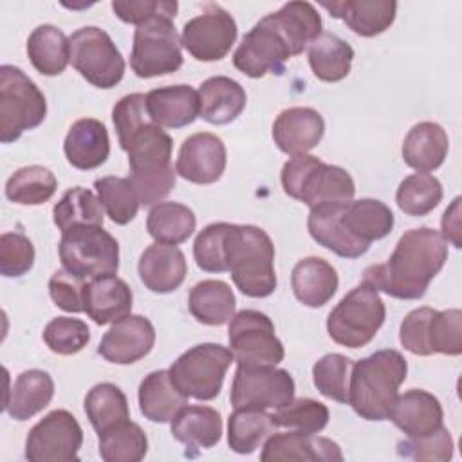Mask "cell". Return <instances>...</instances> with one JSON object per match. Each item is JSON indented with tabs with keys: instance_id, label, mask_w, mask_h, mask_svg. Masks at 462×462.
Returning a JSON list of instances; mask_svg holds the SVG:
<instances>
[{
	"instance_id": "cell-3",
	"label": "cell",
	"mask_w": 462,
	"mask_h": 462,
	"mask_svg": "<svg viewBox=\"0 0 462 462\" xmlns=\"http://www.w3.org/2000/svg\"><path fill=\"white\" fill-rule=\"evenodd\" d=\"M128 153L130 182L143 206H153L166 199L175 188L171 166V137L153 121L141 126L121 146Z\"/></svg>"
},
{
	"instance_id": "cell-38",
	"label": "cell",
	"mask_w": 462,
	"mask_h": 462,
	"mask_svg": "<svg viewBox=\"0 0 462 462\" xmlns=\"http://www.w3.org/2000/svg\"><path fill=\"white\" fill-rule=\"evenodd\" d=\"M354 49L332 32H321L309 43V65L312 74L327 83H336L350 74Z\"/></svg>"
},
{
	"instance_id": "cell-4",
	"label": "cell",
	"mask_w": 462,
	"mask_h": 462,
	"mask_svg": "<svg viewBox=\"0 0 462 462\" xmlns=\"http://www.w3.org/2000/svg\"><path fill=\"white\" fill-rule=\"evenodd\" d=\"M226 265L236 289L249 298H267L278 285L274 245L271 236L258 226L229 224Z\"/></svg>"
},
{
	"instance_id": "cell-53",
	"label": "cell",
	"mask_w": 462,
	"mask_h": 462,
	"mask_svg": "<svg viewBox=\"0 0 462 462\" xmlns=\"http://www.w3.org/2000/svg\"><path fill=\"white\" fill-rule=\"evenodd\" d=\"M112 121L117 132L119 144L123 146L132 134H135L141 126L152 121L146 110V96L141 92L123 96L112 108Z\"/></svg>"
},
{
	"instance_id": "cell-8",
	"label": "cell",
	"mask_w": 462,
	"mask_h": 462,
	"mask_svg": "<svg viewBox=\"0 0 462 462\" xmlns=\"http://www.w3.org/2000/svg\"><path fill=\"white\" fill-rule=\"evenodd\" d=\"M47 101L36 83L18 67H0V141L14 143L43 123Z\"/></svg>"
},
{
	"instance_id": "cell-1",
	"label": "cell",
	"mask_w": 462,
	"mask_h": 462,
	"mask_svg": "<svg viewBox=\"0 0 462 462\" xmlns=\"http://www.w3.org/2000/svg\"><path fill=\"white\" fill-rule=\"evenodd\" d=\"M448 260V244L433 227L406 231L388 262L365 269L363 283L399 300H419Z\"/></svg>"
},
{
	"instance_id": "cell-50",
	"label": "cell",
	"mask_w": 462,
	"mask_h": 462,
	"mask_svg": "<svg viewBox=\"0 0 462 462\" xmlns=\"http://www.w3.org/2000/svg\"><path fill=\"white\" fill-rule=\"evenodd\" d=\"M229 222H213L195 238L193 258L199 269L206 273H226V236Z\"/></svg>"
},
{
	"instance_id": "cell-26",
	"label": "cell",
	"mask_w": 462,
	"mask_h": 462,
	"mask_svg": "<svg viewBox=\"0 0 462 462\" xmlns=\"http://www.w3.org/2000/svg\"><path fill=\"white\" fill-rule=\"evenodd\" d=\"M134 294L116 274L88 280L85 285V312L96 325H108L132 312Z\"/></svg>"
},
{
	"instance_id": "cell-35",
	"label": "cell",
	"mask_w": 462,
	"mask_h": 462,
	"mask_svg": "<svg viewBox=\"0 0 462 462\" xmlns=\"http://www.w3.org/2000/svg\"><path fill=\"white\" fill-rule=\"evenodd\" d=\"M235 294L233 289L222 280H202L189 291L188 307L191 316L209 327H220L231 321L235 316Z\"/></svg>"
},
{
	"instance_id": "cell-41",
	"label": "cell",
	"mask_w": 462,
	"mask_h": 462,
	"mask_svg": "<svg viewBox=\"0 0 462 462\" xmlns=\"http://www.w3.org/2000/svg\"><path fill=\"white\" fill-rule=\"evenodd\" d=\"M99 457L105 462H139L148 451V439L143 428L130 419L97 433Z\"/></svg>"
},
{
	"instance_id": "cell-49",
	"label": "cell",
	"mask_w": 462,
	"mask_h": 462,
	"mask_svg": "<svg viewBox=\"0 0 462 462\" xmlns=\"http://www.w3.org/2000/svg\"><path fill=\"white\" fill-rule=\"evenodd\" d=\"M42 337L54 354L72 356L87 346L90 341V330L87 323L78 318L58 316L45 325Z\"/></svg>"
},
{
	"instance_id": "cell-23",
	"label": "cell",
	"mask_w": 462,
	"mask_h": 462,
	"mask_svg": "<svg viewBox=\"0 0 462 462\" xmlns=\"http://www.w3.org/2000/svg\"><path fill=\"white\" fill-rule=\"evenodd\" d=\"M137 271L148 291L168 294L182 285L188 274V263L177 245L155 242L141 253Z\"/></svg>"
},
{
	"instance_id": "cell-39",
	"label": "cell",
	"mask_w": 462,
	"mask_h": 462,
	"mask_svg": "<svg viewBox=\"0 0 462 462\" xmlns=\"http://www.w3.org/2000/svg\"><path fill=\"white\" fill-rule=\"evenodd\" d=\"M195 227V213L180 202H157L148 211L146 231L159 244L179 245L193 235Z\"/></svg>"
},
{
	"instance_id": "cell-57",
	"label": "cell",
	"mask_w": 462,
	"mask_h": 462,
	"mask_svg": "<svg viewBox=\"0 0 462 462\" xmlns=\"http://www.w3.org/2000/svg\"><path fill=\"white\" fill-rule=\"evenodd\" d=\"M440 226H442V238L449 244H453L457 249H460L462 245V231H460V197H457L451 206L444 211L442 215V220H440Z\"/></svg>"
},
{
	"instance_id": "cell-10",
	"label": "cell",
	"mask_w": 462,
	"mask_h": 462,
	"mask_svg": "<svg viewBox=\"0 0 462 462\" xmlns=\"http://www.w3.org/2000/svg\"><path fill=\"white\" fill-rule=\"evenodd\" d=\"M233 352L218 343H200L182 352L168 368L171 383L188 399L211 401L224 384V377L231 363Z\"/></svg>"
},
{
	"instance_id": "cell-31",
	"label": "cell",
	"mask_w": 462,
	"mask_h": 462,
	"mask_svg": "<svg viewBox=\"0 0 462 462\" xmlns=\"http://www.w3.org/2000/svg\"><path fill=\"white\" fill-rule=\"evenodd\" d=\"M54 397V381L45 370H25L22 372L14 386L7 390L4 410L14 420H27L40 413Z\"/></svg>"
},
{
	"instance_id": "cell-30",
	"label": "cell",
	"mask_w": 462,
	"mask_h": 462,
	"mask_svg": "<svg viewBox=\"0 0 462 462\" xmlns=\"http://www.w3.org/2000/svg\"><path fill=\"white\" fill-rule=\"evenodd\" d=\"M449 150L446 130L433 121H422L410 128L402 141V161L417 171H433L442 166Z\"/></svg>"
},
{
	"instance_id": "cell-51",
	"label": "cell",
	"mask_w": 462,
	"mask_h": 462,
	"mask_svg": "<svg viewBox=\"0 0 462 462\" xmlns=\"http://www.w3.org/2000/svg\"><path fill=\"white\" fill-rule=\"evenodd\" d=\"M34 265V245L20 231H5L0 236V273L5 278L27 274Z\"/></svg>"
},
{
	"instance_id": "cell-12",
	"label": "cell",
	"mask_w": 462,
	"mask_h": 462,
	"mask_svg": "<svg viewBox=\"0 0 462 462\" xmlns=\"http://www.w3.org/2000/svg\"><path fill=\"white\" fill-rule=\"evenodd\" d=\"M72 67L94 87L112 88L125 76V60L108 36L99 27L87 25L69 36Z\"/></svg>"
},
{
	"instance_id": "cell-55",
	"label": "cell",
	"mask_w": 462,
	"mask_h": 462,
	"mask_svg": "<svg viewBox=\"0 0 462 462\" xmlns=\"http://www.w3.org/2000/svg\"><path fill=\"white\" fill-rule=\"evenodd\" d=\"M179 4L175 0H114L112 11L125 23L141 25L155 16L175 18Z\"/></svg>"
},
{
	"instance_id": "cell-22",
	"label": "cell",
	"mask_w": 462,
	"mask_h": 462,
	"mask_svg": "<svg viewBox=\"0 0 462 462\" xmlns=\"http://www.w3.org/2000/svg\"><path fill=\"white\" fill-rule=\"evenodd\" d=\"M346 202H325L310 208L307 229L314 242L341 258H359L368 251V244L354 238L341 222Z\"/></svg>"
},
{
	"instance_id": "cell-9",
	"label": "cell",
	"mask_w": 462,
	"mask_h": 462,
	"mask_svg": "<svg viewBox=\"0 0 462 462\" xmlns=\"http://www.w3.org/2000/svg\"><path fill=\"white\" fill-rule=\"evenodd\" d=\"M63 269L83 280L116 274L119 242L103 226H74L61 233L58 245Z\"/></svg>"
},
{
	"instance_id": "cell-6",
	"label": "cell",
	"mask_w": 462,
	"mask_h": 462,
	"mask_svg": "<svg viewBox=\"0 0 462 462\" xmlns=\"http://www.w3.org/2000/svg\"><path fill=\"white\" fill-rule=\"evenodd\" d=\"M301 54L276 13L260 18L249 32L244 34L233 54V65L249 78L265 74H283L289 58Z\"/></svg>"
},
{
	"instance_id": "cell-56",
	"label": "cell",
	"mask_w": 462,
	"mask_h": 462,
	"mask_svg": "<svg viewBox=\"0 0 462 462\" xmlns=\"http://www.w3.org/2000/svg\"><path fill=\"white\" fill-rule=\"evenodd\" d=\"M435 309L431 307H419L410 310L399 328V341L404 346V350L415 354V356H430L428 343H426V330L430 316Z\"/></svg>"
},
{
	"instance_id": "cell-29",
	"label": "cell",
	"mask_w": 462,
	"mask_h": 462,
	"mask_svg": "<svg viewBox=\"0 0 462 462\" xmlns=\"http://www.w3.org/2000/svg\"><path fill=\"white\" fill-rule=\"evenodd\" d=\"M200 116L209 125L233 123L245 108L244 87L227 76H211L199 88Z\"/></svg>"
},
{
	"instance_id": "cell-25",
	"label": "cell",
	"mask_w": 462,
	"mask_h": 462,
	"mask_svg": "<svg viewBox=\"0 0 462 462\" xmlns=\"http://www.w3.org/2000/svg\"><path fill=\"white\" fill-rule=\"evenodd\" d=\"M321 7L330 16L343 20L352 32L365 38L390 29L397 14V2L393 0H336L321 2Z\"/></svg>"
},
{
	"instance_id": "cell-44",
	"label": "cell",
	"mask_w": 462,
	"mask_h": 462,
	"mask_svg": "<svg viewBox=\"0 0 462 462\" xmlns=\"http://www.w3.org/2000/svg\"><path fill=\"white\" fill-rule=\"evenodd\" d=\"M442 200L440 180L424 171L404 177L397 188L395 202L399 209L410 217H424L431 213Z\"/></svg>"
},
{
	"instance_id": "cell-18",
	"label": "cell",
	"mask_w": 462,
	"mask_h": 462,
	"mask_svg": "<svg viewBox=\"0 0 462 462\" xmlns=\"http://www.w3.org/2000/svg\"><path fill=\"white\" fill-rule=\"evenodd\" d=\"M155 345V328L141 314H128L116 321L101 337L97 352L114 365H132L152 352Z\"/></svg>"
},
{
	"instance_id": "cell-40",
	"label": "cell",
	"mask_w": 462,
	"mask_h": 462,
	"mask_svg": "<svg viewBox=\"0 0 462 462\" xmlns=\"http://www.w3.org/2000/svg\"><path fill=\"white\" fill-rule=\"evenodd\" d=\"M85 413L97 433L130 419L126 395L112 383H99L88 390L85 397Z\"/></svg>"
},
{
	"instance_id": "cell-47",
	"label": "cell",
	"mask_w": 462,
	"mask_h": 462,
	"mask_svg": "<svg viewBox=\"0 0 462 462\" xmlns=\"http://www.w3.org/2000/svg\"><path fill=\"white\" fill-rule=\"evenodd\" d=\"M426 343L430 356H460L462 354V312L460 309L433 310L428 321Z\"/></svg>"
},
{
	"instance_id": "cell-16",
	"label": "cell",
	"mask_w": 462,
	"mask_h": 462,
	"mask_svg": "<svg viewBox=\"0 0 462 462\" xmlns=\"http://www.w3.org/2000/svg\"><path fill=\"white\" fill-rule=\"evenodd\" d=\"M236 34L235 18L218 4H206L200 14L184 23L180 45L199 61H220L231 51Z\"/></svg>"
},
{
	"instance_id": "cell-11",
	"label": "cell",
	"mask_w": 462,
	"mask_h": 462,
	"mask_svg": "<svg viewBox=\"0 0 462 462\" xmlns=\"http://www.w3.org/2000/svg\"><path fill=\"white\" fill-rule=\"evenodd\" d=\"M180 36L168 16H155L134 32L130 67L137 78H157L182 67Z\"/></svg>"
},
{
	"instance_id": "cell-21",
	"label": "cell",
	"mask_w": 462,
	"mask_h": 462,
	"mask_svg": "<svg viewBox=\"0 0 462 462\" xmlns=\"http://www.w3.org/2000/svg\"><path fill=\"white\" fill-rule=\"evenodd\" d=\"M388 419L408 439H419L442 428L444 411L433 393L420 388H411L402 395H397Z\"/></svg>"
},
{
	"instance_id": "cell-43",
	"label": "cell",
	"mask_w": 462,
	"mask_h": 462,
	"mask_svg": "<svg viewBox=\"0 0 462 462\" xmlns=\"http://www.w3.org/2000/svg\"><path fill=\"white\" fill-rule=\"evenodd\" d=\"M103 218L99 199L81 186L67 189L52 208V220L61 233L74 226H103Z\"/></svg>"
},
{
	"instance_id": "cell-42",
	"label": "cell",
	"mask_w": 462,
	"mask_h": 462,
	"mask_svg": "<svg viewBox=\"0 0 462 462\" xmlns=\"http://www.w3.org/2000/svg\"><path fill=\"white\" fill-rule=\"evenodd\" d=\"M58 188L54 173L40 164L16 170L5 182V197L22 206L45 204Z\"/></svg>"
},
{
	"instance_id": "cell-15",
	"label": "cell",
	"mask_w": 462,
	"mask_h": 462,
	"mask_svg": "<svg viewBox=\"0 0 462 462\" xmlns=\"http://www.w3.org/2000/svg\"><path fill=\"white\" fill-rule=\"evenodd\" d=\"M83 444V430L67 410H52L38 420L25 439L29 462H76Z\"/></svg>"
},
{
	"instance_id": "cell-52",
	"label": "cell",
	"mask_w": 462,
	"mask_h": 462,
	"mask_svg": "<svg viewBox=\"0 0 462 462\" xmlns=\"http://www.w3.org/2000/svg\"><path fill=\"white\" fill-rule=\"evenodd\" d=\"M453 437L442 426L439 431L419 437V439H406L397 444V451L401 457H408L413 460L424 462H444L453 457Z\"/></svg>"
},
{
	"instance_id": "cell-33",
	"label": "cell",
	"mask_w": 462,
	"mask_h": 462,
	"mask_svg": "<svg viewBox=\"0 0 462 462\" xmlns=\"http://www.w3.org/2000/svg\"><path fill=\"white\" fill-rule=\"evenodd\" d=\"M171 435L189 449L213 448L222 437V417L211 406H184L171 419Z\"/></svg>"
},
{
	"instance_id": "cell-19",
	"label": "cell",
	"mask_w": 462,
	"mask_h": 462,
	"mask_svg": "<svg viewBox=\"0 0 462 462\" xmlns=\"http://www.w3.org/2000/svg\"><path fill=\"white\" fill-rule=\"evenodd\" d=\"M260 458L263 462H341L343 453L341 448L327 437L289 430L285 433H273L263 442Z\"/></svg>"
},
{
	"instance_id": "cell-37",
	"label": "cell",
	"mask_w": 462,
	"mask_h": 462,
	"mask_svg": "<svg viewBox=\"0 0 462 462\" xmlns=\"http://www.w3.org/2000/svg\"><path fill=\"white\" fill-rule=\"evenodd\" d=\"M278 424L273 413L254 408H235L227 420V444L238 455L254 453L274 431Z\"/></svg>"
},
{
	"instance_id": "cell-32",
	"label": "cell",
	"mask_w": 462,
	"mask_h": 462,
	"mask_svg": "<svg viewBox=\"0 0 462 462\" xmlns=\"http://www.w3.org/2000/svg\"><path fill=\"white\" fill-rule=\"evenodd\" d=\"M139 410L152 422H171V419L188 406V397L171 383L168 370L150 372L139 384Z\"/></svg>"
},
{
	"instance_id": "cell-14",
	"label": "cell",
	"mask_w": 462,
	"mask_h": 462,
	"mask_svg": "<svg viewBox=\"0 0 462 462\" xmlns=\"http://www.w3.org/2000/svg\"><path fill=\"white\" fill-rule=\"evenodd\" d=\"M294 379L283 368L238 365L233 377L229 401L233 408L278 410L294 399Z\"/></svg>"
},
{
	"instance_id": "cell-36",
	"label": "cell",
	"mask_w": 462,
	"mask_h": 462,
	"mask_svg": "<svg viewBox=\"0 0 462 462\" xmlns=\"http://www.w3.org/2000/svg\"><path fill=\"white\" fill-rule=\"evenodd\" d=\"M27 56L32 67L43 76L61 74L70 61L69 38L51 23L38 25L27 38Z\"/></svg>"
},
{
	"instance_id": "cell-24",
	"label": "cell",
	"mask_w": 462,
	"mask_h": 462,
	"mask_svg": "<svg viewBox=\"0 0 462 462\" xmlns=\"http://www.w3.org/2000/svg\"><path fill=\"white\" fill-rule=\"evenodd\" d=\"M150 119L161 128H182L200 116L199 90L189 85L159 87L146 94Z\"/></svg>"
},
{
	"instance_id": "cell-2",
	"label": "cell",
	"mask_w": 462,
	"mask_h": 462,
	"mask_svg": "<svg viewBox=\"0 0 462 462\" xmlns=\"http://www.w3.org/2000/svg\"><path fill=\"white\" fill-rule=\"evenodd\" d=\"M408 363L393 348L377 350L352 365L348 404L365 420H386L406 381Z\"/></svg>"
},
{
	"instance_id": "cell-7",
	"label": "cell",
	"mask_w": 462,
	"mask_h": 462,
	"mask_svg": "<svg viewBox=\"0 0 462 462\" xmlns=\"http://www.w3.org/2000/svg\"><path fill=\"white\" fill-rule=\"evenodd\" d=\"M386 318V307L379 292L359 283L346 292L327 318V332L341 346L361 348L368 345Z\"/></svg>"
},
{
	"instance_id": "cell-20",
	"label": "cell",
	"mask_w": 462,
	"mask_h": 462,
	"mask_svg": "<svg viewBox=\"0 0 462 462\" xmlns=\"http://www.w3.org/2000/svg\"><path fill=\"white\" fill-rule=\"evenodd\" d=\"M325 134L323 116L310 106H291L278 114L273 123V139L280 152L296 157L319 144Z\"/></svg>"
},
{
	"instance_id": "cell-27",
	"label": "cell",
	"mask_w": 462,
	"mask_h": 462,
	"mask_svg": "<svg viewBox=\"0 0 462 462\" xmlns=\"http://www.w3.org/2000/svg\"><path fill=\"white\" fill-rule=\"evenodd\" d=\"M63 152L69 164L76 170L99 168L110 153L106 126L94 117L78 119L65 135Z\"/></svg>"
},
{
	"instance_id": "cell-13",
	"label": "cell",
	"mask_w": 462,
	"mask_h": 462,
	"mask_svg": "<svg viewBox=\"0 0 462 462\" xmlns=\"http://www.w3.org/2000/svg\"><path fill=\"white\" fill-rule=\"evenodd\" d=\"M227 339L236 365L276 366L285 357V348L274 334L271 318L260 310L236 312L229 321Z\"/></svg>"
},
{
	"instance_id": "cell-54",
	"label": "cell",
	"mask_w": 462,
	"mask_h": 462,
	"mask_svg": "<svg viewBox=\"0 0 462 462\" xmlns=\"http://www.w3.org/2000/svg\"><path fill=\"white\" fill-rule=\"evenodd\" d=\"M85 285L87 280L67 269H60L49 280V294L56 307L65 312L78 314L85 312Z\"/></svg>"
},
{
	"instance_id": "cell-48",
	"label": "cell",
	"mask_w": 462,
	"mask_h": 462,
	"mask_svg": "<svg viewBox=\"0 0 462 462\" xmlns=\"http://www.w3.org/2000/svg\"><path fill=\"white\" fill-rule=\"evenodd\" d=\"M273 417L282 428L303 433H319L328 424L330 413L323 402L309 397H300L278 408Z\"/></svg>"
},
{
	"instance_id": "cell-28",
	"label": "cell",
	"mask_w": 462,
	"mask_h": 462,
	"mask_svg": "<svg viewBox=\"0 0 462 462\" xmlns=\"http://www.w3.org/2000/svg\"><path fill=\"white\" fill-rule=\"evenodd\" d=\"M337 285V273L325 258L307 256L292 267L291 287L296 300L305 307H323L332 300Z\"/></svg>"
},
{
	"instance_id": "cell-45",
	"label": "cell",
	"mask_w": 462,
	"mask_h": 462,
	"mask_svg": "<svg viewBox=\"0 0 462 462\" xmlns=\"http://www.w3.org/2000/svg\"><path fill=\"white\" fill-rule=\"evenodd\" d=\"M94 188L101 206L105 208L106 215L114 224L126 226L135 218L141 200L130 179L106 175V177L96 179Z\"/></svg>"
},
{
	"instance_id": "cell-17",
	"label": "cell",
	"mask_w": 462,
	"mask_h": 462,
	"mask_svg": "<svg viewBox=\"0 0 462 462\" xmlns=\"http://www.w3.org/2000/svg\"><path fill=\"white\" fill-rule=\"evenodd\" d=\"M227 162V152L222 139L209 132H197L186 137L179 148L175 171L193 184L217 182Z\"/></svg>"
},
{
	"instance_id": "cell-34",
	"label": "cell",
	"mask_w": 462,
	"mask_h": 462,
	"mask_svg": "<svg viewBox=\"0 0 462 462\" xmlns=\"http://www.w3.org/2000/svg\"><path fill=\"white\" fill-rule=\"evenodd\" d=\"M341 222L354 238L370 245V242L383 240L392 233L395 218L384 202L377 199H359L345 204Z\"/></svg>"
},
{
	"instance_id": "cell-46",
	"label": "cell",
	"mask_w": 462,
	"mask_h": 462,
	"mask_svg": "<svg viewBox=\"0 0 462 462\" xmlns=\"http://www.w3.org/2000/svg\"><path fill=\"white\" fill-rule=\"evenodd\" d=\"M354 361L343 354H327L312 366V381L321 395L337 402H348V384Z\"/></svg>"
},
{
	"instance_id": "cell-5",
	"label": "cell",
	"mask_w": 462,
	"mask_h": 462,
	"mask_svg": "<svg viewBox=\"0 0 462 462\" xmlns=\"http://www.w3.org/2000/svg\"><path fill=\"white\" fill-rule=\"evenodd\" d=\"M280 180L285 195L309 208L325 202H348L356 193L354 179L346 170L309 153L289 159L282 168Z\"/></svg>"
}]
</instances>
